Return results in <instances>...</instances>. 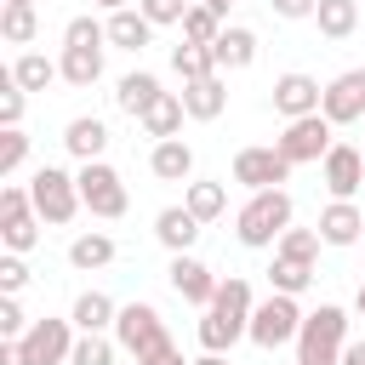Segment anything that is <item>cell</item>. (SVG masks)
I'll use <instances>...</instances> for the list:
<instances>
[{"label":"cell","mask_w":365,"mask_h":365,"mask_svg":"<svg viewBox=\"0 0 365 365\" xmlns=\"http://www.w3.org/2000/svg\"><path fill=\"white\" fill-rule=\"evenodd\" d=\"M114 342H120L131 359H148V354L171 348L165 319H160V308H154V302H125V308L114 314Z\"/></svg>","instance_id":"cell-4"},{"label":"cell","mask_w":365,"mask_h":365,"mask_svg":"<svg viewBox=\"0 0 365 365\" xmlns=\"http://www.w3.org/2000/svg\"><path fill=\"white\" fill-rule=\"evenodd\" d=\"M63 80L68 86H97L103 80V46H63Z\"/></svg>","instance_id":"cell-23"},{"label":"cell","mask_w":365,"mask_h":365,"mask_svg":"<svg viewBox=\"0 0 365 365\" xmlns=\"http://www.w3.org/2000/svg\"><path fill=\"white\" fill-rule=\"evenodd\" d=\"M251 285L240 279V274H228V279H217V297H211V308L200 314V348H211V354H228L245 331H251Z\"/></svg>","instance_id":"cell-1"},{"label":"cell","mask_w":365,"mask_h":365,"mask_svg":"<svg viewBox=\"0 0 365 365\" xmlns=\"http://www.w3.org/2000/svg\"><path fill=\"white\" fill-rule=\"evenodd\" d=\"M80 205L91 211V217H125V205H131V194H125V182H120V171L108 165V160H80Z\"/></svg>","instance_id":"cell-6"},{"label":"cell","mask_w":365,"mask_h":365,"mask_svg":"<svg viewBox=\"0 0 365 365\" xmlns=\"http://www.w3.org/2000/svg\"><path fill=\"white\" fill-rule=\"evenodd\" d=\"M171 68H177L182 80H205V74H217V57H211V46L182 40V46H171Z\"/></svg>","instance_id":"cell-31"},{"label":"cell","mask_w":365,"mask_h":365,"mask_svg":"<svg viewBox=\"0 0 365 365\" xmlns=\"http://www.w3.org/2000/svg\"><path fill=\"white\" fill-rule=\"evenodd\" d=\"M319 114H325L331 125H354V120H365V68H342V74L325 86Z\"/></svg>","instance_id":"cell-10"},{"label":"cell","mask_w":365,"mask_h":365,"mask_svg":"<svg viewBox=\"0 0 365 365\" xmlns=\"http://www.w3.org/2000/svg\"><path fill=\"white\" fill-rule=\"evenodd\" d=\"M205 6H211L217 17H228V6H234V0H205Z\"/></svg>","instance_id":"cell-49"},{"label":"cell","mask_w":365,"mask_h":365,"mask_svg":"<svg viewBox=\"0 0 365 365\" xmlns=\"http://www.w3.org/2000/svg\"><path fill=\"white\" fill-rule=\"evenodd\" d=\"M331 120L325 114H302V120H285V131L274 137V148L291 160V165H308V160H325L331 154Z\"/></svg>","instance_id":"cell-8"},{"label":"cell","mask_w":365,"mask_h":365,"mask_svg":"<svg viewBox=\"0 0 365 365\" xmlns=\"http://www.w3.org/2000/svg\"><path fill=\"white\" fill-rule=\"evenodd\" d=\"M314 23H319L325 40H348V34L359 29V0H319Z\"/></svg>","instance_id":"cell-27"},{"label":"cell","mask_w":365,"mask_h":365,"mask_svg":"<svg viewBox=\"0 0 365 365\" xmlns=\"http://www.w3.org/2000/svg\"><path fill=\"white\" fill-rule=\"evenodd\" d=\"M274 6V17H285V23H297V17H314L319 11V0H268Z\"/></svg>","instance_id":"cell-44"},{"label":"cell","mask_w":365,"mask_h":365,"mask_svg":"<svg viewBox=\"0 0 365 365\" xmlns=\"http://www.w3.org/2000/svg\"><path fill=\"white\" fill-rule=\"evenodd\" d=\"M114 354H120V342H108L103 331H80L68 365H114Z\"/></svg>","instance_id":"cell-32"},{"label":"cell","mask_w":365,"mask_h":365,"mask_svg":"<svg viewBox=\"0 0 365 365\" xmlns=\"http://www.w3.org/2000/svg\"><path fill=\"white\" fill-rule=\"evenodd\" d=\"M108 40V23H97V17H68V29H63V46H103Z\"/></svg>","instance_id":"cell-38"},{"label":"cell","mask_w":365,"mask_h":365,"mask_svg":"<svg viewBox=\"0 0 365 365\" xmlns=\"http://www.w3.org/2000/svg\"><path fill=\"white\" fill-rule=\"evenodd\" d=\"M68 262H74L80 274H91V268H108V262H114V240H108V234H80V240L68 245Z\"/></svg>","instance_id":"cell-30"},{"label":"cell","mask_w":365,"mask_h":365,"mask_svg":"<svg viewBox=\"0 0 365 365\" xmlns=\"http://www.w3.org/2000/svg\"><path fill=\"white\" fill-rule=\"evenodd\" d=\"M0 365H34L29 348H23V336H6V342H0Z\"/></svg>","instance_id":"cell-45"},{"label":"cell","mask_w":365,"mask_h":365,"mask_svg":"<svg viewBox=\"0 0 365 365\" xmlns=\"http://www.w3.org/2000/svg\"><path fill=\"white\" fill-rule=\"evenodd\" d=\"M182 108H188V120H217V114L228 108V80H222V68L205 74V80H182Z\"/></svg>","instance_id":"cell-15"},{"label":"cell","mask_w":365,"mask_h":365,"mask_svg":"<svg viewBox=\"0 0 365 365\" xmlns=\"http://www.w3.org/2000/svg\"><path fill=\"white\" fill-rule=\"evenodd\" d=\"M182 205H188L200 222H217V217L228 211V188H222V182H211V177H200V182H188V188H182Z\"/></svg>","instance_id":"cell-25"},{"label":"cell","mask_w":365,"mask_h":365,"mask_svg":"<svg viewBox=\"0 0 365 365\" xmlns=\"http://www.w3.org/2000/svg\"><path fill=\"white\" fill-rule=\"evenodd\" d=\"M29 211H34V194L17 188V182H6V188H0V222H17V217H29Z\"/></svg>","instance_id":"cell-40"},{"label":"cell","mask_w":365,"mask_h":365,"mask_svg":"<svg viewBox=\"0 0 365 365\" xmlns=\"http://www.w3.org/2000/svg\"><path fill=\"white\" fill-rule=\"evenodd\" d=\"M23 285H29V262H23V251H6V257H0V291L17 297Z\"/></svg>","instance_id":"cell-41"},{"label":"cell","mask_w":365,"mask_h":365,"mask_svg":"<svg viewBox=\"0 0 365 365\" xmlns=\"http://www.w3.org/2000/svg\"><path fill=\"white\" fill-rule=\"evenodd\" d=\"M114 314H120V308H114L103 291H80L68 319H74V331H114Z\"/></svg>","instance_id":"cell-26"},{"label":"cell","mask_w":365,"mask_h":365,"mask_svg":"<svg viewBox=\"0 0 365 365\" xmlns=\"http://www.w3.org/2000/svg\"><path fill=\"white\" fill-rule=\"evenodd\" d=\"M182 120H188L182 97H177V91H165V97H160V103L143 114V131H148L154 143H165V137H177V131H182Z\"/></svg>","instance_id":"cell-24"},{"label":"cell","mask_w":365,"mask_h":365,"mask_svg":"<svg viewBox=\"0 0 365 365\" xmlns=\"http://www.w3.org/2000/svg\"><path fill=\"white\" fill-rule=\"evenodd\" d=\"M285 177H291V160L279 148H240L234 154V182H245L251 194L257 188H279Z\"/></svg>","instance_id":"cell-12"},{"label":"cell","mask_w":365,"mask_h":365,"mask_svg":"<svg viewBox=\"0 0 365 365\" xmlns=\"http://www.w3.org/2000/svg\"><path fill=\"white\" fill-rule=\"evenodd\" d=\"M6 6H34V0H6Z\"/></svg>","instance_id":"cell-52"},{"label":"cell","mask_w":365,"mask_h":365,"mask_svg":"<svg viewBox=\"0 0 365 365\" xmlns=\"http://www.w3.org/2000/svg\"><path fill=\"white\" fill-rule=\"evenodd\" d=\"M91 6H103V11H120V6H131V0H91Z\"/></svg>","instance_id":"cell-51"},{"label":"cell","mask_w":365,"mask_h":365,"mask_svg":"<svg viewBox=\"0 0 365 365\" xmlns=\"http://www.w3.org/2000/svg\"><path fill=\"white\" fill-rule=\"evenodd\" d=\"M23 348L34 365H68L74 354V319H34L23 331Z\"/></svg>","instance_id":"cell-9"},{"label":"cell","mask_w":365,"mask_h":365,"mask_svg":"<svg viewBox=\"0 0 365 365\" xmlns=\"http://www.w3.org/2000/svg\"><path fill=\"white\" fill-rule=\"evenodd\" d=\"M148 171H154L160 182H188V177H194V148H188L182 137H165V143H154Z\"/></svg>","instance_id":"cell-19"},{"label":"cell","mask_w":365,"mask_h":365,"mask_svg":"<svg viewBox=\"0 0 365 365\" xmlns=\"http://www.w3.org/2000/svg\"><path fill=\"white\" fill-rule=\"evenodd\" d=\"M319 165H325V188H331V200H354V194H359V182H365V148H354V143H331V154H325Z\"/></svg>","instance_id":"cell-14"},{"label":"cell","mask_w":365,"mask_h":365,"mask_svg":"<svg viewBox=\"0 0 365 365\" xmlns=\"http://www.w3.org/2000/svg\"><path fill=\"white\" fill-rule=\"evenodd\" d=\"M342 365H365V336H359V342H348V348H342Z\"/></svg>","instance_id":"cell-47"},{"label":"cell","mask_w":365,"mask_h":365,"mask_svg":"<svg viewBox=\"0 0 365 365\" xmlns=\"http://www.w3.org/2000/svg\"><path fill=\"white\" fill-rule=\"evenodd\" d=\"M188 365H228V359H222V354H211V348H205V354H200V359H188Z\"/></svg>","instance_id":"cell-48"},{"label":"cell","mask_w":365,"mask_h":365,"mask_svg":"<svg viewBox=\"0 0 365 365\" xmlns=\"http://www.w3.org/2000/svg\"><path fill=\"white\" fill-rule=\"evenodd\" d=\"M297 331H302V308H297V297H285V291H274L268 302H257L251 308V342L257 348H285V342H297Z\"/></svg>","instance_id":"cell-7"},{"label":"cell","mask_w":365,"mask_h":365,"mask_svg":"<svg viewBox=\"0 0 365 365\" xmlns=\"http://www.w3.org/2000/svg\"><path fill=\"white\" fill-rule=\"evenodd\" d=\"M211 57H217V68H251L257 63V34L251 29H222L211 40Z\"/></svg>","instance_id":"cell-22"},{"label":"cell","mask_w":365,"mask_h":365,"mask_svg":"<svg viewBox=\"0 0 365 365\" xmlns=\"http://www.w3.org/2000/svg\"><path fill=\"white\" fill-rule=\"evenodd\" d=\"M160 97H165V91H160V80H154L148 68H131V74H125V80L114 86V103H120V108H125L131 120H143V114H148V108H154Z\"/></svg>","instance_id":"cell-18"},{"label":"cell","mask_w":365,"mask_h":365,"mask_svg":"<svg viewBox=\"0 0 365 365\" xmlns=\"http://www.w3.org/2000/svg\"><path fill=\"white\" fill-rule=\"evenodd\" d=\"M268 285H274V291H285V297H302V291L314 285V262H297V257H279V251H274Z\"/></svg>","instance_id":"cell-29"},{"label":"cell","mask_w":365,"mask_h":365,"mask_svg":"<svg viewBox=\"0 0 365 365\" xmlns=\"http://www.w3.org/2000/svg\"><path fill=\"white\" fill-rule=\"evenodd\" d=\"M0 245L6 251H34L40 245V211H29L17 222H0Z\"/></svg>","instance_id":"cell-35"},{"label":"cell","mask_w":365,"mask_h":365,"mask_svg":"<svg viewBox=\"0 0 365 365\" xmlns=\"http://www.w3.org/2000/svg\"><path fill=\"white\" fill-rule=\"evenodd\" d=\"M365 234V211L354 205V200H331L325 211H319V240L325 245H354Z\"/></svg>","instance_id":"cell-16"},{"label":"cell","mask_w":365,"mask_h":365,"mask_svg":"<svg viewBox=\"0 0 365 365\" xmlns=\"http://www.w3.org/2000/svg\"><path fill=\"white\" fill-rule=\"evenodd\" d=\"M177 29H182V40H194V46H211V40L222 34V17H217V11L200 0V6H188V17H182Z\"/></svg>","instance_id":"cell-33"},{"label":"cell","mask_w":365,"mask_h":365,"mask_svg":"<svg viewBox=\"0 0 365 365\" xmlns=\"http://www.w3.org/2000/svg\"><path fill=\"white\" fill-rule=\"evenodd\" d=\"M319 103H325V86L314 80V74H279L274 80V114L279 120H302V114H319Z\"/></svg>","instance_id":"cell-11"},{"label":"cell","mask_w":365,"mask_h":365,"mask_svg":"<svg viewBox=\"0 0 365 365\" xmlns=\"http://www.w3.org/2000/svg\"><path fill=\"white\" fill-rule=\"evenodd\" d=\"M29 194H34L40 222H51V228L74 222V211H80V177H68L63 165H40L34 182H29Z\"/></svg>","instance_id":"cell-5"},{"label":"cell","mask_w":365,"mask_h":365,"mask_svg":"<svg viewBox=\"0 0 365 365\" xmlns=\"http://www.w3.org/2000/svg\"><path fill=\"white\" fill-rule=\"evenodd\" d=\"M291 217H297V205H291L285 188H257L240 205V217H234V240L251 245V251H268V245H279V234L291 228Z\"/></svg>","instance_id":"cell-2"},{"label":"cell","mask_w":365,"mask_h":365,"mask_svg":"<svg viewBox=\"0 0 365 365\" xmlns=\"http://www.w3.org/2000/svg\"><path fill=\"white\" fill-rule=\"evenodd\" d=\"M148 40H154V23H148L143 11H131V6L108 11V46H120V51H143Z\"/></svg>","instance_id":"cell-21"},{"label":"cell","mask_w":365,"mask_h":365,"mask_svg":"<svg viewBox=\"0 0 365 365\" xmlns=\"http://www.w3.org/2000/svg\"><path fill=\"white\" fill-rule=\"evenodd\" d=\"M34 29H40L34 6H6V11H0V34H6L11 46H29V40H34Z\"/></svg>","instance_id":"cell-34"},{"label":"cell","mask_w":365,"mask_h":365,"mask_svg":"<svg viewBox=\"0 0 365 365\" xmlns=\"http://www.w3.org/2000/svg\"><path fill=\"white\" fill-rule=\"evenodd\" d=\"M137 365H188L177 348H160V354H148V359H137Z\"/></svg>","instance_id":"cell-46"},{"label":"cell","mask_w":365,"mask_h":365,"mask_svg":"<svg viewBox=\"0 0 365 365\" xmlns=\"http://www.w3.org/2000/svg\"><path fill=\"white\" fill-rule=\"evenodd\" d=\"M137 11L160 29V23H182L188 17V0H137Z\"/></svg>","instance_id":"cell-42"},{"label":"cell","mask_w":365,"mask_h":365,"mask_svg":"<svg viewBox=\"0 0 365 365\" xmlns=\"http://www.w3.org/2000/svg\"><path fill=\"white\" fill-rule=\"evenodd\" d=\"M154 240L177 257V251H188V245L200 240V217H194L188 205H165V211L154 217Z\"/></svg>","instance_id":"cell-17"},{"label":"cell","mask_w":365,"mask_h":365,"mask_svg":"<svg viewBox=\"0 0 365 365\" xmlns=\"http://www.w3.org/2000/svg\"><path fill=\"white\" fill-rule=\"evenodd\" d=\"M354 308H359V319H365V279H359V291H354Z\"/></svg>","instance_id":"cell-50"},{"label":"cell","mask_w":365,"mask_h":365,"mask_svg":"<svg viewBox=\"0 0 365 365\" xmlns=\"http://www.w3.org/2000/svg\"><path fill=\"white\" fill-rule=\"evenodd\" d=\"M319 245H325V240H319V228H285L274 251H279V257H297V262H314V257H319Z\"/></svg>","instance_id":"cell-36"},{"label":"cell","mask_w":365,"mask_h":365,"mask_svg":"<svg viewBox=\"0 0 365 365\" xmlns=\"http://www.w3.org/2000/svg\"><path fill=\"white\" fill-rule=\"evenodd\" d=\"M23 160H29V131L23 125H6L0 131V177H11Z\"/></svg>","instance_id":"cell-37"},{"label":"cell","mask_w":365,"mask_h":365,"mask_svg":"<svg viewBox=\"0 0 365 365\" xmlns=\"http://www.w3.org/2000/svg\"><path fill=\"white\" fill-rule=\"evenodd\" d=\"M23 103H29V91L6 74V86H0V125H23Z\"/></svg>","instance_id":"cell-39"},{"label":"cell","mask_w":365,"mask_h":365,"mask_svg":"<svg viewBox=\"0 0 365 365\" xmlns=\"http://www.w3.org/2000/svg\"><path fill=\"white\" fill-rule=\"evenodd\" d=\"M11 80H17L23 91H46L51 80H63V63H51V57H40V51H23V57L11 63Z\"/></svg>","instance_id":"cell-28"},{"label":"cell","mask_w":365,"mask_h":365,"mask_svg":"<svg viewBox=\"0 0 365 365\" xmlns=\"http://www.w3.org/2000/svg\"><path fill=\"white\" fill-rule=\"evenodd\" d=\"M342 348H348V314L336 302H319L314 314H302L297 365H342Z\"/></svg>","instance_id":"cell-3"},{"label":"cell","mask_w":365,"mask_h":365,"mask_svg":"<svg viewBox=\"0 0 365 365\" xmlns=\"http://www.w3.org/2000/svg\"><path fill=\"white\" fill-rule=\"evenodd\" d=\"M165 279H171V291H177L182 302H194V308H211V297H217V274H211L200 257H188V251H177V257H171Z\"/></svg>","instance_id":"cell-13"},{"label":"cell","mask_w":365,"mask_h":365,"mask_svg":"<svg viewBox=\"0 0 365 365\" xmlns=\"http://www.w3.org/2000/svg\"><path fill=\"white\" fill-rule=\"evenodd\" d=\"M63 148H68L74 160H103V148H108V125H103L97 114H80V120H68Z\"/></svg>","instance_id":"cell-20"},{"label":"cell","mask_w":365,"mask_h":365,"mask_svg":"<svg viewBox=\"0 0 365 365\" xmlns=\"http://www.w3.org/2000/svg\"><path fill=\"white\" fill-rule=\"evenodd\" d=\"M23 331H29V314L17 308V297H6L0 302V336H23Z\"/></svg>","instance_id":"cell-43"}]
</instances>
